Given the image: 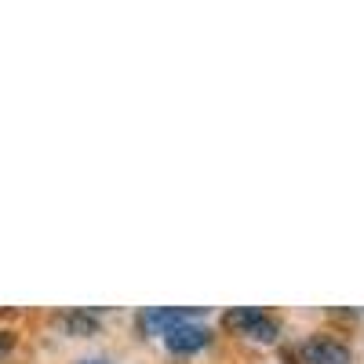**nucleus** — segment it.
<instances>
[{"label":"nucleus","mask_w":364,"mask_h":364,"mask_svg":"<svg viewBox=\"0 0 364 364\" xmlns=\"http://www.w3.org/2000/svg\"><path fill=\"white\" fill-rule=\"evenodd\" d=\"M223 324H226L230 331H237V336L255 339V343H273V339L281 336L277 317H269L266 310H255V306H240V310L223 314Z\"/></svg>","instance_id":"obj_1"},{"label":"nucleus","mask_w":364,"mask_h":364,"mask_svg":"<svg viewBox=\"0 0 364 364\" xmlns=\"http://www.w3.org/2000/svg\"><path fill=\"white\" fill-rule=\"evenodd\" d=\"M197 317H200V310H193V306H186V310H178V306H154V310L139 314V324H142L146 336H161L164 339L171 328L186 324V321H197Z\"/></svg>","instance_id":"obj_2"},{"label":"nucleus","mask_w":364,"mask_h":364,"mask_svg":"<svg viewBox=\"0 0 364 364\" xmlns=\"http://www.w3.org/2000/svg\"><path fill=\"white\" fill-rule=\"evenodd\" d=\"M208 343H211V328H204L200 321H186V324L171 328L168 336H164V346H168L175 357H193V353H200Z\"/></svg>","instance_id":"obj_3"},{"label":"nucleus","mask_w":364,"mask_h":364,"mask_svg":"<svg viewBox=\"0 0 364 364\" xmlns=\"http://www.w3.org/2000/svg\"><path fill=\"white\" fill-rule=\"evenodd\" d=\"M302 360L306 364H350L346 343L331 339V336H314L302 343Z\"/></svg>","instance_id":"obj_4"},{"label":"nucleus","mask_w":364,"mask_h":364,"mask_svg":"<svg viewBox=\"0 0 364 364\" xmlns=\"http://www.w3.org/2000/svg\"><path fill=\"white\" fill-rule=\"evenodd\" d=\"M58 324H63L70 336H91V331L99 328V317L87 314V310H70V314L58 317Z\"/></svg>","instance_id":"obj_5"},{"label":"nucleus","mask_w":364,"mask_h":364,"mask_svg":"<svg viewBox=\"0 0 364 364\" xmlns=\"http://www.w3.org/2000/svg\"><path fill=\"white\" fill-rule=\"evenodd\" d=\"M15 350V336H11V331H0V357H8Z\"/></svg>","instance_id":"obj_6"},{"label":"nucleus","mask_w":364,"mask_h":364,"mask_svg":"<svg viewBox=\"0 0 364 364\" xmlns=\"http://www.w3.org/2000/svg\"><path fill=\"white\" fill-rule=\"evenodd\" d=\"M80 364H109V360H80Z\"/></svg>","instance_id":"obj_7"}]
</instances>
